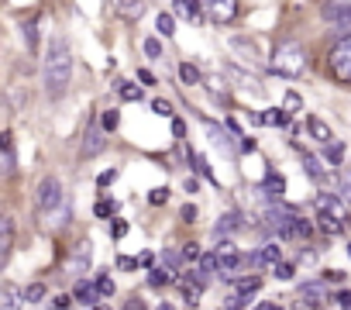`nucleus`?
<instances>
[{"label": "nucleus", "mask_w": 351, "mask_h": 310, "mask_svg": "<svg viewBox=\"0 0 351 310\" xmlns=\"http://www.w3.org/2000/svg\"><path fill=\"white\" fill-rule=\"evenodd\" d=\"M42 83H45V97L59 100L66 97L69 83H73V49L66 42V35H52L42 56Z\"/></svg>", "instance_id": "1"}, {"label": "nucleus", "mask_w": 351, "mask_h": 310, "mask_svg": "<svg viewBox=\"0 0 351 310\" xmlns=\"http://www.w3.org/2000/svg\"><path fill=\"white\" fill-rule=\"evenodd\" d=\"M269 66H272L276 76L296 80V76H303V69H306V49H303L300 42H282V45H276Z\"/></svg>", "instance_id": "2"}, {"label": "nucleus", "mask_w": 351, "mask_h": 310, "mask_svg": "<svg viewBox=\"0 0 351 310\" xmlns=\"http://www.w3.org/2000/svg\"><path fill=\"white\" fill-rule=\"evenodd\" d=\"M35 204H38V214H42V217H56V214H62V211H66L62 183H59L56 176H45V180H42V187H38Z\"/></svg>", "instance_id": "3"}, {"label": "nucleus", "mask_w": 351, "mask_h": 310, "mask_svg": "<svg viewBox=\"0 0 351 310\" xmlns=\"http://www.w3.org/2000/svg\"><path fill=\"white\" fill-rule=\"evenodd\" d=\"M327 73H330L334 83L351 86V35L337 38V45L330 49V56H327Z\"/></svg>", "instance_id": "4"}, {"label": "nucleus", "mask_w": 351, "mask_h": 310, "mask_svg": "<svg viewBox=\"0 0 351 310\" xmlns=\"http://www.w3.org/2000/svg\"><path fill=\"white\" fill-rule=\"evenodd\" d=\"M320 14L337 35H344V28L351 25V0H324Z\"/></svg>", "instance_id": "5"}, {"label": "nucleus", "mask_w": 351, "mask_h": 310, "mask_svg": "<svg viewBox=\"0 0 351 310\" xmlns=\"http://www.w3.org/2000/svg\"><path fill=\"white\" fill-rule=\"evenodd\" d=\"M200 4L210 25H231L238 18V0H200Z\"/></svg>", "instance_id": "6"}, {"label": "nucleus", "mask_w": 351, "mask_h": 310, "mask_svg": "<svg viewBox=\"0 0 351 310\" xmlns=\"http://www.w3.org/2000/svg\"><path fill=\"white\" fill-rule=\"evenodd\" d=\"M104 148H107V131L97 128V124H90L86 128V138H83V159H93V155H100Z\"/></svg>", "instance_id": "7"}, {"label": "nucleus", "mask_w": 351, "mask_h": 310, "mask_svg": "<svg viewBox=\"0 0 351 310\" xmlns=\"http://www.w3.org/2000/svg\"><path fill=\"white\" fill-rule=\"evenodd\" d=\"M28 303V296L14 286V283H4L0 286V310H21Z\"/></svg>", "instance_id": "8"}, {"label": "nucleus", "mask_w": 351, "mask_h": 310, "mask_svg": "<svg viewBox=\"0 0 351 310\" xmlns=\"http://www.w3.org/2000/svg\"><path fill=\"white\" fill-rule=\"evenodd\" d=\"M114 14L124 18V21H141L145 4H141V0H114Z\"/></svg>", "instance_id": "9"}, {"label": "nucleus", "mask_w": 351, "mask_h": 310, "mask_svg": "<svg viewBox=\"0 0 351 310\" xmlns=\"http://www.w3.org/2000/svg\"><path fill=\"white\" fill-rule=\"evenodd\" d=\"M172 14L176 18H186V21H200L204 18V4H200V0H176Z\"/></svg>", "instance_id": "10"}, {"label": "nucleus", "mask_w": 351, "mask_h": 310, "mask_svg": "<svg viewBox=\"0 0 351 310\" xmlns=\"http://www.w3.org/2000/svg\"><path fill=\"white\" fill-rule=\"evenodd\" d=\"M11 248H14V217H4L0 221V262H8Z\"/></svg>", "instance_id": "11"}, {"label": "nucleus", "mask_w": 351, "mask_h": 310, "mask_svg": "<svg viewBox=\"0 0 351 310\" xmlns=\"http://www.w3.org/2000/svg\"><path fill=\"white\" fill-rule=\"evenodd\" d=\"M306 131H310V138H313V141H320V145H330V141H334V131H330L317 114H310V117H306Z\"/></svg>", "instance_id": "12"}, {"label": "nucleus", "mask_w": 351, "mask_h": 310, "mask_svg": "<svg viewBox=\"0 0 351 310\" xmlns=\"http://www.w3.org/2000/svg\"><path fill=\"white\" fill-rule=\"evenodd\" d=\"M317 211H320V214H327V217L344 221V207H341V200H337L334 193H330V197H327V193H320V197H317Z\"/></svg>", "instance_id": "13"}, {"label": "nucleus", "mask_w": 351, "mask_h": 310, "mask_svg": "<svg viewBox=\"0 0 351 310\" xmlns=\"http://www.w3.org/2000/svg\"><path fill=\"white\" fill-rule=\"evenodd\" d=\"M90 259H93V255H90V245L83 241V245H80V248L73 252V262H69V272H73V276H80V272H86V269H90Z\"/></svg>", "instance_id": "14"}, {"label": "nucleus", "mask_w": 351, "mask_h": 310, "mask_svg": "<svg viewBox=\"0 0 351 310\" xmlns=\"http://www.w3.org/2000/svg\"><path fill=\"white\" fill-rule=\"evenodd\" d=\"M73 296H76L80 303H97L100 289H97V283H90V279H80V283H76V289H73Z\"/></svg>", "instance_id": "15"}, {"label": "nucleus", "mask_w": 351, "mask_h": 310, "mask_svg": "<svg viewBox=\"0 0 351 310\" xmlns=\"http://www.w3.org/2000/svg\"><path fill=\"white\" fill-rule=\"evenodd\" d=\"M300 296H303L306 303H313V307H320V303H327V289H324L320 283H306V286L300 289Z\"/></svg>", "instance_id": "16"}, {"label": "nucleus", "mask_w": 351, "mask_h": 310, "mask_svg": "<svg viewBox=\"0 0 351 310\" xmlns=\"http://www.w3.org/2000/svg\"><path fill=\"white\" fill-rule=\"evenodd\" d=\"M303 169H306V176H310V180H317V183H324V180H327V173H324L320 159H317V155H310V152H303Z\"/></svg>", "instance_id": "17"}, {"label": "nucleus", "mask_w": 351, "mask_h": 310, "mask_svg": "<svg viewBox=\"0 0 351 310\" xmlns=\"http://www.w3.org/2000/svg\"><path fill=\"white\" fill-rule=\"evenodd\" d=\"M155 32H158L162 38H172V35H176V14H165V11H162V14L155 18Z\"/></svg>", "instance_id": "18"}, {"label": "nucleus", "mask_w": 351, "mask_h": 310, "mask_svg": "<svg viewBox=\"0 0 351 310\" xmlns=\"http://www.w3.org/2000/svg\"><path fill=\"white\" fill-rule=\"evenodd\" d=\"M18 169V159H14V145H11V131H4V173L14 176Z\"/></svg>", "instance_id": "19"}, {"label": "nucleus", "mask_w": 351, "mask_h": 310, "mask_svg": "<svg viewBox=\"0 0 351 310\" xmlns=\"http://www.w3.org/2000/svg\"><path fill=\"white\" fill-rule=\"evenodd\" d=\"M279 262H282V248L279 245H265L258 252V265H279Z\"/></svg>", "instance_id": "20"}, {"label": "nucleus", "mask_w": 351, "mask_h": 310, "mask_svg": "<svg viewBox=\"0 0 351 310\" xmlns=\"http://www.w3.org/2000/svg\"><path fill=\"white\" fill-rule=\"evenodd\" d=\"M324 159H327V166H341V159H344V145H341V141H330L327 152H324Z\"/></svg>", "instance_id": "21"}, {"label": "nucleus", "mask_w": 351, "mask_h": 310, "mask_svg": "<svg viewBox=\"0 0 351 310\" xmlns=\"http://www.w3.org/2000/svg\"><path fill=\"white\" fill-rule=\"evenodd\" d=\"M180 80H183L186 86H193V83H200L204 76H200V69H197L193 62H183V66H180Z\"/></svg>", "instance_id": "22"}, {"label": "nucleus", "mask_w": 351, "mask_h": 310, "mask_svg": "<svg viewBox=\"0 0 351 310\" xmlns=\"http://www.w3.org/2000/svg\"><path fill=\"white\" fill-rule=\"evenodd\" d=\"M238 228H241V224H238V214H224V217L217 221V228H214V231H217V238H221V235H228V231H238Z\"/></svg>", "instance_id": "23"}, {"label": "nucleus", "mask_w": 351, "mask_h": 310, "mask_svg": "<svg viewBox=\"0 0 351 310\" xmlns=\"http://www.w3.org/2000/svg\"><path fill=\"white\" fill-rule=\"evenodd\" d=\"M117 97H121V100H141V86H134V83H117Z\"/></svg>", "instance_id": "24"}, {"label": "nucleus", "mask_w": 351, "mask_h": 310, "mask_svg": "<svg viewBox=\"0 0 351 310\" xmlns=\"http://www.w3.org/2000/svg\"><path fill=\"white\" fill-rule=\"evenodd\" d=\"M286 114H289V110L276 107V110H265V114H262L258 121H262V124H276V128H279V124H286Z\"/></svg>", "instance_id": "25"}, {"label": "nucleus", "mask_w": 351, "mask_h": 310, "mask_svg": "<svg viewBox=\"0 0 351 310\" xmlns=\"http://www.w3.org/2000/svg\"><path fill=\"white\" fill-rule=\"evenodd\" d=\"M25 42L28 49H38V21H25Z\"/></svg>", "instance_id": "26"}, {"label": "nucleus", "mask_w": 351, "mask_h": 310, "mask_svg": "<svg viewBox=\"0 0 351 310\" xmlns=\"http://www.w3.org/2000/svg\"><path fill=\"white\" fill-rule=\"evenodd\" d=\"M258 286H262L258 276H252V279H238V296H248V293H255Z\"/></svg>", "instance_id": "27"}, {"label": "nucleus", "mask_w": 351, "mask_h": 310, "mask_svg": "<svg viewBox=\"0 0 351 310\" xmlns=\"http://www.w3.org/2000/svg\"><path fill=\"white\" fill-rule=\"evenodd\" d=\"M141 49H145V56H148V59H162V45H158V38H145V42H141Z\"/></svg>", "instance_id": "28"}, {"label": "nucleus", "mask_w": 351, "mask_h": 310, "mask_svg": "<svg viewBox=\"0 0 351 310\" xmlns=\"http://www.w3.org/2000/svg\"><path fill=\"white\" fill-rule=\"evenodd\" d=\"M117 124H121V114H117V110H104V117H100V128H104V131H114Z\"/></svg>", "instance_id": "29"}, {"label": "nucleus", "mask_w": 351, "mask_h": 310, "mask_svg": "<svg viewBox=\"0 0 351 310\" xmlns=\"http://www.w3.org/2000/svg\"><path fill=\"white\" fill-rule=\"evenodd\" d=\"M197 262H200V272H207V276H210L214 269H221V259H217V255H200Z\"/></svg>", "instance_id": "30"}, {"label": "nucleus", "mask_w": 351, "mask_h": 310, "mask_svg": "<svg viewBox=\"0 0 351 310\" xmlns=\"http://www.w3.org/2000/svg\"><path fill=\"white\" fill-rule=\"evenodd\" d=\"M265 190H269V197H276V200H279V197H282V190H286V180H282V176H272Z\"/></svg>", "instance_id": "31"}, {"label": "nucleus", "mask_w": 351, "mask_h": 310, "mask_svg": "<svg viewBox=\"0 0 351 310\" xmlns=\"http://www.w3.org/2000/svg\"><path fill=\"white\" fill-rule=\"evenodd\" d=\"M169 279H172L169 269H152V272H148V283H152V286H162V283H169Z\"/></svg>", "instance_id": "32"}, {"label": "nucleus", "mask_w": 351, "mask_h": 310, "mask_svg": "<svg viewBox=\"0 0 351 310\" xmlns=\"http://www.w3.org/2000/svg\"><path fill=\"white\" fill-rule=\"evenodd\" d=\"M190 163L197 166V173H200V176H207V180H214V176H210V166H207V159H204V155H190Z\"/></svg>", "instance_id": "33"}, {"label": "nucleus", "mask_w": 351, "mask_h": 310, "mask_svg": "<svg viewBox=\"0 0 351 310\" xmlns=\"http://www.w3.org/2000/svg\"><path fill=\"white\" fill-rule=\"evenodd\" d=\"M97 289H100V296H114V279L110 276H100L97 279Z\"/></svg>", "instance_id": "34"}, {"label": "nucleus", "mask_w": 351, "mask_h": 310, "mask_svg": "<svg viewBox=\"0 0 351 310\" xmlns=\"http://www.w3.org/2000/svg\"><path fill=\"white\" fill-rule=\"evenodd\" d=\"M25 296H28V303H38V300L45 296V286H42V283H35V286H28V289H25Z\"/></svg>", "instance_id": "35"}, {"label": "nucleus", "mask_w": 351, "mask_h": 310, "mask_svg": "<svg viewBox=\"0 0 351 310\" xmlns=\"http://www.w3.org/2000/svg\"><path fill=\"white\" fill-rule=\"evenodd\" d=\"M152 110H155L158 117H172V104H169V100H155V104H152Z\"/></svg>", "instance_id": "36"}, {"label": "nucleus", "mask_w": 351, "mask_h": 310, "mask_svg": "<svg viewBox=\"0 0 351 310\" xmlns=\"http://www.w3.org/2000/svg\"><path fill=\"white\" fill-rule=\"evenodd\" d=\"M272 269H276V276H279V279H293V272H296L289 262H279V265H272Z\"/></svg>", "instance_id": "37"}, {"label": "nucleus", "mask_w": 351, "mask_h": 310, "mask_svg": "<svg viewBox=\"0 0 351 310\" xmlns=\"http://www.w3.org/2000/svg\"><path fill=\"white\" fill-rule=\"evenodd\" d=\"M148 200H152V204H165V200H169V190H165V187H158V190H152V193H148Z\"/></svg>", "instance_id": "38"}, {"label": "nucleus", "mask_w": 351, "mask_h": 310, "mask_svg": "<svg viewBox=\"0 0 351 310\" xmlns=\"http://www.w3.org/2000/svg\"><path fill=\"white\" fill-rule=\"evenodd\" d=\"M114 211H117V204H107V200H100V204H97V217H110Z\"/></svg>", "instance_id": "39"}, {"label": "nucleus", "mask_w": 351, "mask_h": 310, "mask_svg": "<svg viewBox=\"0 0 351 310\" xmlns=\"http://www.w3.org/2000/svg\"><path fill=\"white\" fill-rule=\"evenodd\" d=\"M114 180H117V169H107V173H100V176H97V183H100V187H110Z\"/></svg>", "instance_id": "40"}, {"label": "nucleus", "mask_w": 351, "mask_h": 310, "mask_svg": "<svg viewBox=\"0 0 351 310\" xmlns=\"http://www.w3.org/2000/svg\"><path fill=\"white\" fill-rule=\"evenodd\" d=\"M124 235H128V224L124 221H114L110 224V238H124Z\"/></svg>", "instance_id": "41"}, {"label": "nucleus", "mask_w": 351, "mask_h": 310, "mask_svg": "<svg viewBox=\"0 0 351 310\" xmlns=\"http://www.w3.org/2000/svg\"><path fill=\"white\" fill-rule=\"evenodd\" d=\"M337 190H341V197H344V200H351V180H348V176H341V180H337Z\"/></svg>", "instance_id": "42"}, {"label": "nucleus", "mask_w": 351, "mask_h": 310, "mask_svg": "<svg viewBox=\"0 0 351 310\" xmlns=\"http://www.w3.org/2000/svg\"><path fill=\"white\" fill-rule=\"evenodd\" d=\"M52 310H69V296H56L52 300Z\"/></svg>", "instance_id": "43"}, {"label": "nucleus", "mask_w": 351, "mask_h": 310, "mask_svg": "<svg viewBox=\"0 0 351 310\" xmlns=\"http://www.w3.org/2000/svg\"><path fill=\"white\" fill-rule=\"evenodd\" d=\"M172 134L183 138V134H186V124H183V121H172Z\"/></svg>", "instance_id": "44"}, {"label": "nucleus", "mask_w": 351, "mask_h": 310, "mask_svg": "<svg viewBox=\"0 0 351 310\" xmlns=\"http://www.w3.org/2000/svg\"><path fill=\"white\" fill-rule=\"evenodd\" d=\"M138 80H141V83H145V86H155V76H152V73H148V69H141V73H138Z\"/></svg>", "instance_id": "45"}, {"label": "nucleus", "mask_w": 351, "mask_h": 310, "mask_svg": "<svg viewBox=\"0 0 351 310\" xmlns=\"http://www.w3.org/2000/svg\"><path fill=\"white\" fill-rule=\"evenodd\" d=\"M300 107V97L296 93H286V110H296Z\"/></svg>", "instance_id": "46"}, {"label": "nucleus", "mask_w": 351, "mask_h": 310, "mask_svg": "<svg viewBox=\"0 0 351 310\" xmlns=\"http://www.w3.org/2000/svg\"><path fill=\"white\" fill-rule=\"evenodd\" d=\"M183 255H186L190 262H197V259H200V248H197V245H186V252H183Z\"/></svg>", "instance_id": "47"}, {"label": "nucleus", "mask_w": 351, "mask_h": 310, "mask_svg": "<svg viewBox=\"0 0 351 310\" xmlns=\"http://www.w3.org/2000/svg\"><path fill=\"white\" fill-rule=\"evenodd\" d=\"M183 221L193 224V221H197V207H183Z\"/></svg>", "instance_id": "48"}, {"label": "nucleus", "mask_w": 351, "mask_h": 310, "mask_svg": "<svg viewBox=\"0 0 351 310\" xmlns=\"http://www.w3.org/2000/svg\"><path fill=\"white\" fill-rule=\"evenodd\" d=\"M337 300H341V303L351 310V293H348V289H341V293H337Z\"/></svg>", "instance_id": "49"}, {"label": "nucleus", "mask_w": 351, "mask_h": 310, "mask_svg": "<svg viewBox=\"0 0 351 310\" xmlns=\"http://www.w3.org/2000/svg\"><path fill=\"white\" fill-rule=\"evenodd\" d=\"M293 310H317V307H313V303H306V300H303V296H300V303H296V307H293Z\"/></svg>", "instance_id": "50"}, {"label": "nucleus", "mask_w": 351, "mask_h": 310, "mask_svg": "<svg viewBox=\"0 0 351 310\" xmlns=\"http://www.w3.org/2000/svg\"><path fill=\"white\" fill-rule=\"evenodd\" d=\"M128 310H145V307H141V300H131V303H128Z\"/></svg>", "instance_id": "51"}, {"label": "nucleus", "mask_w": 351, "mask_h": 310, "mask_svg": "<svg viewBox=\"0 0 351 310\" xmlns=\"http://www.w3.org/2000/svg\"><path fill=\"white\" fill-rule=\"evenodd\" d=\"M258 310H282V307H279V303H262Z\"/></svg>", "instance_id": "52"}, {"label": "nucleus", "mask_w": 351, "mask_h": 310, "mask_svg": "<svg viewBox=\"0 0 351 310\" xmlns=\"http://www.w3.org/2000/svg\"><path fill=\"white\" fill-rule=\"evenodd\" d=\"M158 310H172V307H169V303H162V307H158Z\"/></svg>", "instance_id": "53"}, {"label": "nucleus", "mask_w": 351, "mask_h": 310, "mask_svg": "<svg viewBox=\"0 0 351 310\" xmlns=\"http://www.w3.org/2000/svg\"><path fill=\"white\" fill-rule=\"evenodd\" d=\"M97 310H107V307H97Z\"/></svg>", "instance_id": "54"}, {"label": "nucleus", "mask_w": 351, "mask_h": 310, "mask_svg": "<svg viewBox=\"0 0 351 310\" xmlns=\"http://www.w3.org/2000/svg\"><path fill=\"white\" fill-rule=\"evenodd\" d=\"M348 255H351V245H348Z\"/></svg>", "instance_id": "55"}]
</instances>
